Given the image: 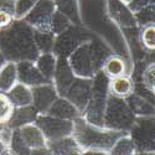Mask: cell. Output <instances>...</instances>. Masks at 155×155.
Instances as JSON below:
<instances>
[{"mask_svg":"<svg viewBox=\"0 0 155 155\" xmlns=\"http://www.w3.org/2000/svg\"><path fill=\"white\" fill-rule=\"evenodd\" d=\"M0 50L6 61H35L40 55L34 40V29L24 19H14L0 30Z\"/></svg>","mask_w":155,"mask_h":155,"instance_id":"6da1fadb","label":"cell"},{"mask_svg":"<svg viewBox=\"0 0 155 155\" xmlns=\"http://www.w3.org/2000/svg\"><path fill=\"white\" fill-rule=\"evenodd\" d=\"M125 133L94 125L87 122L82 115L73 120L72 137L82 149L84 155H107L120 135Z\"/></svg>","mask_w":155,"mask_h":155,"instance_id":"7a4b0ae2","label":"cell"},{"mask_svg":"<svg viewBox=\"0 0 155 155\" xmlns=\"http://www.w3.org/2000/svg\"><path fill=\"white\" fill-rule=\"evenodd\" d=\"M108 82L109 78L102 71H98L92 78L91 97L82 113V117L94 125L103 127V117L109 96Z\"/></svg>","mask_w":155,"mask_h":155,"instance_id":"3957f363","label":"cell"},{"mask_svg":"<svg viewBox=\"0 0 155 155\" xmlns=\"http://www.w3.org/2000/svg\"><path fill=\"white\" fill-rule=\"evenodd\" d=\"M135 118L137 117L129 108L125 98L115 97L112 94L108 96L104 117H103V127L128 133L134 124Z\"/></svg>","mask_w":155,"mask_h":155,"instance_id":"277c9868","label":"cell"},{"mask_svg":"<svg viewBox=\"0 0 155 155\" xmlns=\"http://www.w3.org/2000/svg\"><path fill=\"white\" fill-rule=\"evenodd\" d=\"M94 36L93 31L86 28L84 25H70V26L56 35L55 45L52 52L57 57H68L72 51H74L80 45L89 41Z\"/></svg>","mask_w":155,"mask_h":155,"instance_id":"5b68a950","label":"cell"},{"mask_svg":"<svg viewBox=\"0 0 155 155\" xmlns=\"http://www.w3.org/2000/svg\"><path fill=\"white\" fill-rule=\"evenodd\" d=\"M153 117H137L130 130L128 132L135 145V154L155 153V123Z\"/></svg>","mask_w":155,"mask_h":155,"instance_id":"8992f818","label":"cell"},{"mask_svg":"<svg viewBox=\"0 0 155 155\" xmlns=\"http://www.w3.org/2000/svg\"><path fill=\"white\" fill-rule=\"evenodd\" d=\"M35 124L41 129L47 141H54L72 135L73 130V120L61 119L47 113H38Z\"/></svg>","mask_w":155,"mask_h":155,"instance_id":"52a82bcc","label":"cell"},{"mask_svg":"<svg viewBox=\"0 0 155 155\" xmlns=\"http://www.w3.org/2000/svg\"><path fill=\"white\" fill-rule=\"evenodd\" d=\"M106 15L119 31L138 28L133 11L122 0H104Z\"/></svg>","mask_w":155,"mask_h":155,"instance_id":"ba28073f","label":"cell"},{"mask_svg":"<svg viewBox=\"0 0 155 155\" xmlns=\"http://www.w3.org/2000/svg\"><path fill=\"white\" fill-rule=\"evenodd\" d=\"M67 61L76 77L93 78L94 74L97 73L91 52H89L88 41L80 45L74 51H72L67 57Z\"/></svg>","mask_w":155,"mask_h":155,"instance_id":"9c48e42d","label":"cell"},{"mask_svg":"<svg viewBox=\"0 0 155 155\" xmlns=\"http://www.w3.org/2000/svg\"><path fill=\"white\" fill-rule=\"evenodd\" d=\"M55 11H56V5L54 0H41L22 19L34 30L46 31L50 30V22Z\"/></svg>","mask_w":155,"mask_h":155,"instance_id":"30bf717a","label":"cell"},{"mask_svg":"<svg viewBox=\"0 0 155 155\" xmlns=\"http://www.w3.org/2000/svg\"><path fill=\"white\" fill-rule=\"evenodd\" d=\"M91 91H92V78L74 77L73 82L67 89L64 98H67L82 114L89 101V97H91Z\"/></svg>","mask_w":155,"mask_h":155,"instance_id":"8fae6325","label":"cell"},{"mask_svg":"<svg viewBox=\"0 0 155 155\" xmlns=\"http://www.w3.org/2000/svg\"><path fill=\"white\" fill-rule=\"evenodd\" d=\"M19 132L31 154H48L47 140L35 122L20 127Z\"/></svg>","mask_w":155,"mask_h":155,"instance_id":"7c38bea8","label":"cell"},{"mask_svg":"<svg viewBox=\"0 0 155 155\" xmlns=\"http://www.w3.org/2000/svg\"><path fill=\"white\" fill-rule=\"evenodd\" d=\"M32 88V106L38 113H46L51 104L56 101L58 93L52 82H45Z\"/></svg>","mask_w":155,"mask_h":155,"instance_id":"4fadbf2b","label":"cell"},{"mask_svg":"<svg viewBox=\"0 0 155 155\" xmlns=\"http://www.w3.org/2000/svg\"><path fill=\"white\" fill-rule=\"evenodd\" d=\"M74 73L70 67V63L66 57H57L56 70L54 73L52 83L56 88V91L60 97L66 96L67 89L70 88L71 83L74 80Z\"/></svg>","mask_w":155,"mask_h":155,"instance_id":"5bb4252c","label":"cell"},{"mask_svg":"<svg viewBox=\"0 0 155 155\" xmlns=\"http://www.w3.org/2000/svg\"><path fill=\"white\" fill-rule=\"evenodd\" d=\"M18 67V81L29 87H35L47 82L44 76L37 70L34 61H19L16 62Z\"/></svg>","mask_w":155,"mask_h":155,"instance_id":"9a60e30c","label":"cell"},{"mask_svg":"<svg viewBox=\"0 0 155 155\" xmlns=\"http://www.w3.org/2000/svg\"><path fill=\"white\" fill-rule=\"evenodd\" d=\"M50 115H54V117L61 118V119H66V120H74L76 118H78L81 114V112L77 109L72 103L64 97H57L56 101L51 104V107L47 109L46 112Z\"/></svg>","mask_w":155,"mask_h":155,"instance_id":"2e32d148","label":"cell"},{"mask_svg":"<svg viewBox=\"0 0 155 155\" xmlns=\"http://www.w3.org/2000/svg\"><path fill=\"white\" fill-rule=\"evenodd\" d=\"M108 78H114V77H118L122 74H130V67H129L128 61L120 56L119 54H112L103 63L102 70Z\"/></svg>","mask_w":155,"mask_h":155,"instance_id":"e0dca14e","label":"cell"},{"mask_svg":"<svg viewBox=\"0 0 155 155\" xmlns=\"http://www.w3.org/2000/svg\"><path fill=\"white\" fill-rule=\"evenodd\" d=\"M48 154L55 155H72V154H82V149L77 144V141L72 135L64 137L54 141H47Z\"/></svg>","mask_w":155,"mask_h":155,"instance_id":"ac0fdd59","label":"cell"},{"mask_svg":"<svg viewBox=\"0 0 155 155\" xmlns=\"http://www.w3.org/2000/svg\"><path fill=\"white\" fill-rule=\"evenodd\" d=\"M108 92L112 96L125 98L134 92V81L130 74H122L110 78L108 82Z\"/></svg>","mask_w":155,"mask_h":155,"instance_id":"d6986e66","label":"cell"},{"mask_svg":"<svg viewBox=\"0 0 155 155\" xmlns=\"http://www.w3.org/2000/svg\"><path fill=\"white\" fill-rule=\"evenodd\" d=\"M125 101L135 117H153L155 113L154 103L134 92L125 97Z\"/></svg>","mask_w":155,"mask_h":155,"instance_id":"ffe728a7","label":"cell"},{"mask_svg":"<svg viewBox=\"0 0 155 155\" xmlns=\"http://www.w3.org/2000/svg\"><path fill=\"white\" fill-rule=\"evenodd\" d=\"M38 115V112L36 108L30 104V106H24V107H15L14 112H12L11 118L9 119L8 124L10 128H20L25 124L34 123L36 120V117Z\"/></svg>","mask_w":155,"mask_h":155,"instance_id":"44dd1931","label":"cell"},{"mask_svg":"<svg viewBox=\"0 0 155 155\" xmlns=\"http://www.w3.org/2000/svg\"><path fill=\"white\" fill-rule=\"evenodd\" d=\"M56 10L66 15L70 21L74 25H84L80 0H54Z\"/></svg>","mask_w":155,"mask_h":155,"instance_id":"7402d4cb","label":"cell"},{"mask_svg":"<svg viewBox=\"0 0 155 155\" xmlns=\"http://www.w3.org/2000/svg\"><path fill=\"white\" fill-rule=\"evenodd\" d=\"M14 107H24L32 104V88L18 82L10 91L6 92Z\"/></svg>","mask_w":155,"mask_h":155,"instance_id":"603a6c76","label":"cell"},{"mask_svg":"<svg viewBox=\"0 0 155 155\" xmlns=\"http://www.w3.org/2000/svg\"><path fill=\"white\" fill-rule=\"evenodd\" d=\"M18 82L19 81H18L16 62L5 61V63L0 67V91L6 93Z\"/></svg>","mask_w":155,"mask_h":155,"instance_id":"cb8c5ba5","label":"cell"},{"mask_svg":"<svg viewBox=\"0 0 155 155\" xmlns=\"http://www.w3.org/2000/svg\"><path fill=\"white\" fill-rule=\"evenodd\" d=\"M34 62L36 64L37 70L44 76V78L47 82H52L54 73L56 70V63H57V56L54 52L40 54Z\"/></svg>","mask_w":155,"mask_h":155,"instance_id":"d4e9b609","label":"cell"},{"mask_svg":"<svg viewBox=\"0 0 155 155\" xmlns=\"http://www.w3.org/2000/svg\"><path fill=\"white\" fill-rule=\"evenodd\" d=\"M55 38L56 35L50 31H41V30H34V40L35 45L40 54L45 52H52L54 51V45H55Z\"/></svg>","mask_w":155,"mask_h":155,"instance_id":"484cf974","label":"cell"},{"mask_svg":"<svg viewBox=\"0 0 155 155\" xmlns=\"http://www.w3.org/2000/svg\"><path fill=\"white\" fill-rule=\"evenodd\" d=\"M135 153V145L128 133L120 135L109 150V154L112 155H134Z\"/></svg>","mask_w":155,"mask_h":155,"instance_id":"4316f807","label":"cell"},{"mask_svg":"<svg viewBox=\"0 0 155 155\" xmlns=\"http://www.w3.org/2000/svg\"><path fill=\"white\" fill-rule=\"evenodd\" d=\"M138 38L140 45L148 51L155 50V24H149L139 28Z\"/></svg>","mask_w":155,"mask_h":155,"instance_id":"83f0119b","label":"cell"},{"mask_svg":"<svg viewBox=\"0 0 155 155\" xmlns=\"http://www.w3.org/2000/svg\"><path fill=\"white\" fill-rule=\"evenodd\" d=\"M134 14L135 22L138 28H143L149 24H155V4H150L143 9H140Z\"/></svg>","mask_w":155,"mask_h":155,"instance_id":"f1b7e54d","label":"cell"},{"mask_svg":"<svg viewBox=\"0 0 155 155\" xmlns=\"http://www.w3.org/2000/svg\"><path fill=\"white\" fill-rule=\"evenodd\" d=\"M14 104L10 101L9 96L0 91V129L5 124H8L9 119L11 118L12 112H14Z\"/></svg>","mask_w":155,"mask_h":155,"instance_id":"f546056e","label":"cell"},{"mask_svg":"<svg viewBox=\"0 0 155 155\" xmlns=\"http://www.w3.org/2000/svg\"><path fill=\"white\" fill-rule=\"evenodd\" d=\"M9 150H10V154H20V155L31 154L30 150L28 149V147L25 145L24 140H22V138L20 135L19 128L12 129L11 138H10V141H9Z\"/></svg>","mask_w":155,"mask_h":155,"instance_id":"4dcf8cb0","label":"cell"},{"mask_svg":"<svg viewBox=\"0 0 155 155\" xmlns=\"http://www.w3.org/2000/svg\"><path fill=\"white\" fill-rule=\"evenodd\" d=\"M70 25H72L70 19L66 15H63L62 12H60L58 10H56L52 15V19H51V22H50V31H52L55 35H58L62 31L66 30Z\"/></svg>","mask_w":155,"mask_h":155,"instance_id":"1f68e13d","label":"cell"},{"mask_svg":"<svg viewBox=\"0 0 155 155\" xmlns=\"http://www.w3.org/2000/svg\"><path fill=\"white\" fill-rule=\"evenodd\" d=\"M149 91L155 93V63L154 61L148 62L140 73V81Z\"/></svg>","mask_w":155,"mask_h":155,"instance_id":"d6a6232c","label":"cell"},{"mask_svg":"<svg viewBox=\"0 0 155 155\" xmlns=\"http://www.w3.org/2000/svg\"><path fill=\"white\" fill-rule=\"evenodd\" d=\"M41 0H15V19H22Z\"/></svg>","mask_w":155,"mask_h":155,"instance_id":"836d02e7","label":"cell"},{"mask_svg":"<svg viewBox=\"0 0 155 155\" xmlns=\"http://www.w3.org/2000/svg\"><path fill=\"white\" fill-rule=\"evenodd\" d=\"M154 3H155V0H132V2L128 4V6L133 12H135V11L143 9L150 4H154Z\"/></svg>","mask_w":155,"mask_h":155,"instance_id":"e575fe53","label":"cell"},{"mask_svg":"<svg viewBox=\"0 0 155 155\" xmlns=\"http://www.w3.org/2000/svg\"><path fill=\"white\" fill-rule=\"evenodd\" d=\"M14 15L6 11H0V29H5L12 24Z\"/></svg>","mask_w":155,"mask_h":155,"instance_id":"d590c367","label":"cell"},{"mask_svg":"<svg viewBox=\"0 0 155 155\" xmlns=\"http://www.w3.org/2000/svg\"><path fill=\"white\" fill-rule=\"evenodd\" d=\"M0 11H6L14 15L15 14V0H0Z\"/></svg>","mask_w":155,"mask_h":155,"instance_id":"8d00e7d4","label":"cell"},{"mask_svg":"<svg viewBox=\"0 0 155 155\" xmlns=\"http://www.w3.org/2000/svg\"><path fill=\"white\" fill-rule=\"evenodd\" d=\"M4 154H10V150H9L8 144L0 138V155H4Z\"/></svg>","mask_w":155,"mask_h":155,"instance_id":"74e56055","label":"cell"},{"mask_svg":"<svg viewBox=\"0 0 155 155\" xmlns=\"http://www.w3.org/2000/svg\"><path fill=\"white\" fill-rule=\"evenodd\" d=\"M5 57H4V55H3V52H2V50H0V67L3 66V64L5 63Z\"/></svg>","mask_w":155,"mask_h":155,"instance_id":"f35d334b","label":"cell"},{"mask_svg":"<svg viewBox=\"0 0 155 155\" xmlns=\"http://www.w3.org/2000/svg\"><path fill=\"white\" fill-rule=\"evenodd\" d=\"M122 2H123V3H125V4L128 5L129 3H130V2H132V0H122Z\"/></svg>","mask_w":155,"mask_h":155,"instance_id":"ab89813d","label":"cell"},{"mask_svg":"<svg viewBox=\"0 0 155 155\" xmlns=\"http://www.w3.org/2000/svg\"><path fill=\"white\" fill-rule=\"evenodd\" d=\"M0 30H2V29H0Z\"/></svg>","mask_w":155,"mask_h":155,"instance_id":"60d3db41","label":"cell"}]
</instances>
